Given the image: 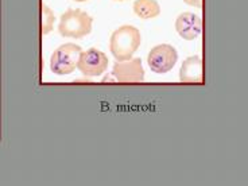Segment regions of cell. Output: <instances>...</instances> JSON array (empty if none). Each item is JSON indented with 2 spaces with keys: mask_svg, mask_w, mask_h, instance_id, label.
I'll return each instance as SVG.
<instances>
[{
  "mask_svg": "<svg viewBox=\"0 0 248 186\" xmlns=\"http://www.w3.org/2000/svg\"><path fill=\"white\" fill-rule=\"evenodd\" d=\"M81 47L76 44H65L54 50L50 58V69L53 73L60 76L70 75L77 68V62L80 58Z\"/></svg>",
  "mask_w": 248,
  "mask_h": 186,
  "instance_id": "cell-3",
  "label": "cell"
},
{
  "mask_svg": "<svg viewBox=\"0 0 248 186\" xmlns=\"http://www.w3.org/2000/svg\"><path fill=\"white\" fill-rule=\"evenodd\" d=\"M178 60V53L171 45H156L150 50L147 57V63L150 69L155 73H168L174 68Z\"/></svg>",
  "mask_w": 248,
  "mask_h": 186,
  "instance_id": "cell-4",
  "label": "cell"
},
{
  "mask_svg": "<svg viewBox=\"0 0 248 186\" xmlns=\"http://www.w3.org/2000/svg\"><path fill=\"white\" fill-rule=\"evenodd\" d=\"M186 4L192 7H197V8H201L202 7V0H184Z\"/></svg>",
  "mask_w": 248,
  "mask_h": 186,
  "instance_id": "cell-11",
  "label": "cell"
},
{
  "mask_svg": "<svg viewBox=\"0 0 248 186\" xmlns=\"http://www.w3.org/2000/svg\"><path fill=\"white\" fill-rule=\"evenodd\" d=\"M112 76L123 84L142 82L144 80V69L140 58H131L128 61H118L113 65Z\"/></svg>",
  "mask_w": 248,
  "mask_h": 186,
  "instance_id": "cell-6",
  "label": "cell"
},
{
  "mask_svg": "<svg viewBox=\"0 0 248 186\" xmlns=\"http://www.w3.org/2000/svg\"><path fill=\"white\" fill-rule=\"evenodd\" d=\"M53 22H54V15L50 11L49 7L42 4V34H47L51 27H53Z\"/></svg>",
  "mask_w": 248,
  "mask_h": 186,
  "instance_id": "cell-10",
  "label": "cell"
},
{
  "mask_svg": "<svg viewBox=\"0 0 248 186\" xmlns=\"http://www.w3.org/2000/svg\"><path fill=\"white\" fill-rule=\"evenodd\" d=\"M134 13L142 19H151L161 14V6L156 0H135Z\"/></svg>",
  "mask_w": 248,
  "mask_h": 186,
  "instance_id": "cell-9",
  "label": "cell"
},
{
  "mask_svg": "<svg viewBox=\"0 0 248 186\" xmlns=\"http://www.w3.org/2000/svg\"><path fill=\"white\" fill-rule=\"evenodd\" d=\"M181 82H202V61L199 56L186 58L180 70Z\"/></svg>",
  "mask_w": 248,
  "mask_h": 186,
  "instance_id": "cell-8",
  "label": "cell"
},
{
  "mask_svg": "<svg viewBox=\"0 0 248 186\" xmlns=\"http://www.w3.org/2000/svg\"><path fill=\"white\" fill-rule=\"evenodd\" d=\"M140 44V31L134 26L124 25L112 32L109 50L116 61H128L139 49Z\"/></svg>",
  "mask_w": 248,
  "mask_h": 186,
  "instance_id": "cell-1",
  "label": "cell"
},
{
  "mask_svg": "<svg viewBox=\"0 0 248 186\" xmlns=\"http://www.w3.org/2000/svg\"><path fill=\"white\" fill-rule=\"evenodd\" d=\"M77 68L85 77H97L103 75L108 68V57L94 47L81 51Z\"/></svg>",
  "mask_w": 248,
  "mask_h": 186,
  "instance_id": "cell-5",
  "label": "cell"
},
{
  "mask_svg": "<svg viewBox=\"0 0 248 186\" xmlns=\"http://www.w3.org/2000/svg\"><path fill=\"white\" fill-rule=\"evenodd\" d=\"M116 1H124V0H116Z\"/></svg>",
  "mask_w": 248,
  "mask_h": 186,
  "instance_id": "cell-13",
  "label": "cell"
},
{
  "mask_svg": "<svg viewBox=\"0 0 248 186\" xmlns=\"http://www.w3.org/2000/svg\"><path fill=\"white\" fill-rule=\"evenodd\" d=\"M76 1H87V0H76Z\"/></svg>",
  "mask_w": 248,
  "mask_h": 186,
  "instance_id": "cell-12",
  "label": "cell"
},
{
  "mask_svg": "<svg viewBox=\"0 0 248 186\" xmlns=\"http://www.w3.org/2000/svg\"><path fill=\"white\" fill-rule=\"evenodd\" d=\"M92 18L85 11L78 8L68 10L62 14L58 25V31L62 37L82 38L92 31Z\"/></svg>",
  "mask_w": 248,
  "mask_h": 186,
  "instance_id": "cell-2",
  "label": "cell"
},
{
  "mask_svg": "<svg viewBox=\"0 0 248 186\" xmlns=\"http://www.w3.org/2000/svg\"><path fill=\"white\" fill-rule=\"evenodd\" d=\"M202 20L199 15L192 13H184L175 20V30L182 39L193 41L201 34Z\"/></svg>",
  "mask_w": 248,
  "mask_h": 186,
  "instance_id": "cell-7",
  "label": "cell"
}]
</instances>
